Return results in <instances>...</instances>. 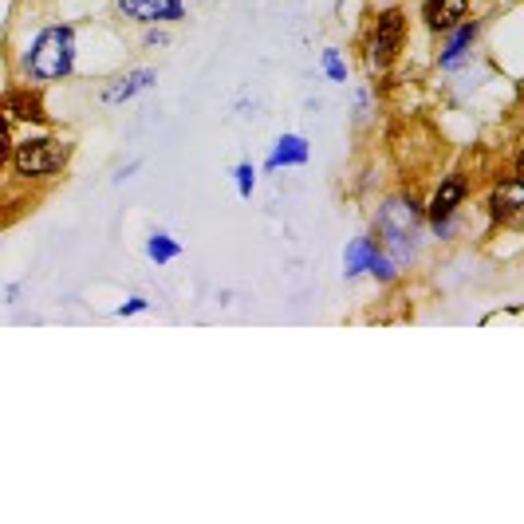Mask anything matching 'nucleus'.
<instances>
[{
	"label": "nucleus",
	"mask_w": 524,
	"mask_h": 524,
	"mask_svg": "<svg viewBox=\"0 0 524 524\" xmlns=\"http://www.w3.org/2000/svg\"><path fill=\"white\" fill-rule=\"evenodd\" d=\"M146 253H150V261L166 264V261H174V257H178V241H170V237H150Z\"/></svg>",
	"instance_id": "4468645a"
},
{
	"label": "nucleus",
	"mask_w": 524,
	"mask_h": 524,
	"mask_svg": "<svg viewBox=\"0 0 524 524\" xmlns=\"http://www.w3.org/2000/svg\"><path fill=\"white\" fill-rule=\"evenodd\" d=\"M461 197H465V178H446V182H442V190L434 194V205H430V213H434V225H438V229L450 221V213L461 205Z\"/></svg>",
	"instance_id": "1a4fd4ad"
},
{
	"label": "nucleus",
	"mask_w": 524,
	"mask_h": 524,
	"mask_svg": "<svg viewBox=\"0 0 524 524\" xmlns=\"http://www.w3.org/2000/svg\"><path fill=\"white\" fill-rule=\"evenodd\" d=\"M150 83H154V71H150V67H138L131 75H123L115 87H107L103 99H107V103H127V99H134L138 91H146Z\"/></svg>",
	"instance_id": "9d476101"
},
{
	"label": "nucleus",
	"mask_w": 524,
	"mask_h": 524,
	"mask_svg": "<svg viewBox=\"0 0 524 524\" xmlns=\"http://www.w3.org/2000/svg\"><path fill=\"white\" fill-rule=\"evenodd\" d=\"M253 166H237V190H241V197H249L253 194Z\"/></svg>",
	"instance_id": "dca6fc26"
},
{
	"label": "nucleus",
	"mask_w": 524,
	"mask_h": 524,
	"mask_svg": "<svg viewBox=\"0 0 524 524\" xmlns=\"http://www.w3.org/2000/svg\"><path fill=\"white\" fill-rule=\"evenodd\" d=\"M75 64V32L71 28H44L28 52V71L36 79H60Z\"/></svg>",
	"instance_id": "f257e3e1"
},
{
	"label": "nucleus",
	"mask_w": 524,
	"mask_h": 524,
	"mask_svg": "<svg viewBox=\"0 0 524 524\" xmlns=\"http://www.w3.org/2000/svg\"><path fill=\"white\" fill-rule=\"evenodd\" d=\"M379 225H383V233L394 237L402 249H406V241L414 237V225H418V213H414V205H402V201H391L387 209H383V217H379Z\"/></svg>",
	"instance_id": "0eeeda50"
},
{
	"label": "nucleus",
	"mask_w": 524,
	"mask_h": 524,
	"mask_svg": "<svg viewBox=\"0 0 524 524\" xmlns=\"http://www.w3.org/2000/svg\"><path fill=\"white\" fill-rule=\"evenodd\" d=\"M142 308H146V300H131V304L119 308V316H131V312H142Z\"/></svg>",
	"instance_id": "f3484780"
},
{
	"label": "nucleus",
	"mask_w": 524,
	"mask_h": 524,
	"mask_svg": "<svg viewBox=\"0 0 524 524\" xmlns=\"http://www.w3.org/2000/svg\"><path fill=\"white\" fill-rule=\"evenodd\" d=\"M324 71H328L331 79H347V67L339 60V52H324Z\"/></svg>",
	"instance_id": "2eb2a0df"
},
{
	"label": "nucleus",
	"mask_w": 524,
	"mask_h": 524,
	"mask_svg": "<svg viewBox=\"0 0 524 524\" xmlns=\"http://www.w3.org/2000/svg\"><path fill=\"white\" fill-rule=\"evenodd\" d=\"M343 268H347V276H359V272H375V276H394L391 272V261L375 249V241H367V237H359V241H351V249H347V257H343Z\"/></svg>",
	"instance_id": "7ed1b4c3"
},
{
	"label": "nucleus",
	"mask_w": 524,
	"mask_h": 524,
	"mask_svg": "<svg viewBox=\"0 0 524 524\" xmlns=\"http://www.w3.org/2000/svg\"><path fill=\"white\" fill-rule=\"evenodd\" d=\"M4 107H8L12 119H28V123H44V119H48L44 107H40V99H36V95H24V91H12Z\"/></svg>",
	"instance_id": "f8f14e48"
},
{
	"label": "nucleus",
	"mask_w": 524,
	"mask_h": 524,
	"mask_svg": "<svg viewBox=\"0 0 524 524\" xmlns=\"http://www.w3.org/2000/svg\"><path fill=\"white\" fill-rule=\"evenodd\" d=\"M119 8L142 20V24H154V20H182L186 16V4L182 0H119Z\"/></svg>",
	"instance_id": "423d86ee"
},
{
	"label": "nucleus",
	"mask_w": 524,
	"mask_h": 524,
	"mask_svg": "<svg viewBox=\"0 0 524 524\" xmlns=\"http://www.w3.org/2000/svg\"><path fill=\"white\" fill-rule=\"evenodd\" d=\"M67 158V150L60 142H52V138H28V142H20L16 146V154H12V162H16V170L20 174H52V170H60Z\"/></svg>",
	"instance_id": "f03ea898"
},
{
	"label": "nucleus",
	"mask_w": 524,
	"mask_h": 524,
	"mask_svg": "<svg viewBox=\"0 0 524 524\" xmlns=\"http://www.w3.org/2000/svg\"><path fill=\"white\" fill-rule=\"evenodd\" d=\"M469 0H426V24L438 32H450L458 20H465Z\"/></svg>",
	"instance_id": "6e6552de"
},
{
	"label": "nucleus",
	"mask_w": 524,
	"mask_h": 524,
	"mask_svg": "<svg viewBox=\"0 0 524 524\" xmlns=\"http://www.w3.org/2000/svg\"><path fill=\"white\" fill-rule=\"evenodd\" d=\"M300 162H308V142H304L300 134H284V138L276 142L272 158H268V170H280V166H300Z\"/></svg>",
	"instance_id": "9b49d317"
},
{
	"label": "nucleus",
	"mask_w": 524,
	"mask_h": 524,
	"mask_svg": "<svg viewBox=\"0 0 524 524\" xmlns=\"http://www.w3.org/2000/svg\"><path fill=\"white\" fill-rule=\"evenodd\" d=\"M473 36H477V24H461L458 32L450 36V44H446V52H442V64L450 67V64H458L461 60V52L473 44Z\"/></svg>",
	"instance_id": "ddd939ff"
},
{
	"label": "nucleus",
	"mask_w": 524,
	"mask_h": 524,
	"mask_svg": "<svg viewBox=\"0 0 524 524\" xmlns=\"http://www.w3.org/2000/svg\"><path fill=\"white\" fill-rule=\"evenodd\" d=\"M489 209L497 221L505 225H524V178H513V182H501L493 197H489Z\"/></svg>",
	"instance_id": "39448f33"
},
{
	"label": "nucleus",
	"mask_w": 524,
	"mask_h": 524,
	"mask_svg": "<svg viewBox=\"0 0 524 524\" xmlns=\"http://www.w3.org/2000/svg\"><path fill=\"white\" fill-rule=\"evenodd\" d=\"M398 44H402V16L398 12H383L379 28L371 36V64L387 67L394 60V52H398Z\"/></svg>",
	"instance_id": "20e7f679"
},
{
	"label": "nucleus",
	"mask_w": 524,
	"mask_h": 524,
	"mask_svg": "<svg viewBox=\"0 0 524 524\" xmlns=\"http://www.w3.org/2000/svg\"><path fill=\"white\" fill-rule=\"evenodd\" d=\"M517 170H521V178H524V150H521V158H517Z\"/></svg>",
	"instance_id": "a211bd4d"
}]
</instances>
